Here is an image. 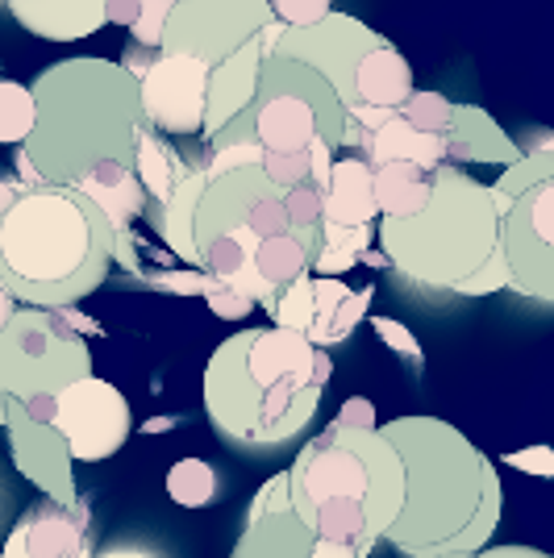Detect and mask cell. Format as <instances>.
<instances>
[{"mask_svg": "<svg viewBox=\"0 0 554 558\" xmlns=\"http://www.w3.org/2000/svg\"><path fill=\"white\" fill-rule=\"evenodd\" d=\"M546 180H554V142L551 138L542 142V146H533V150H521V159L513 167H505V175H501L496 184H487V192H492L496 213H505L517 196H526L530 187L546 184Z\"/></svg>", "mask_w": 554, "mask_h": 558, "instance_id": "30", "label": "cell"}, {"mask_svg": "<svg viewBox=\"0 0 554 558\" xmlns=\"http://www.w3.org/2000/svg\"><path fill=\"white\" fill-rule=\"evenodd\" d=\"M334 425H347V429H380V425H375V409H371V400H363V396L347 400V404L338 409Z\"/></svg>", "mask_w": 554, "mask_h": 558, "instance_id": "44", "label": "cell"}, {"mask_svg": "<svg viewBox=\"0 0 554 558\" xmlns=\"http://www.w3.org/2000/svg\"><path fill=\"white\" fill-rule=\"evenodd\" d=\"M279 201H284V213L292 221V233L313 238V233L322 230V192L313 184L288 187V192H279Z\"/></svg>", "mask_w": 554, "mask_h": 558, "instance_id": "35", "label": "cell"}, {"mask_svg": "<svg viewBox=\"0 0 554 558\" xmlns=\"http://www.w3.org/2000/svg\"><path fill=\"white\" fill-rule=\"evenodd\" d=\"M508 463L521 466V471H533V475H551V450L546 446H533V450H521V454H508Z\"/></svg>", "mask_w": 554, "mask_h": 558, "instance_id": "47", "label": "cell"}, {"mask_svg": "<svg viewBox=\"0 0 554 558\" xmlns=\"http://www.w3.org/2000/svg\"><path fill=\"white\" fill-rule=\"evenodd\" d=\"M467 558H551V555L538 550V546H484V550H475V555Z\"/></svg>", "mask_w": 554, "mask_h": 558, "instance_id": "49", "label": "cell"}, {"mask_svg": "<svg viewBox=\"0 0 554 558\" xmlns=\"http://www.w3.org/2000/svg\"><path fill=\"white\" fill-rule=\"evenodd\" d=\"M9 13L47 43H80L105 25V0H9Z\"/></svg>", "mask_w": 554, "mask_h": 558, "instance_id": "21", "label": "cell"}, {"mask_svg": "<svg viewBox=\"0 0 554 558\" xmlns=\"http://www.w3.org/2000/svg\"><path fill=\"white\" fill-rule=\"evenodd\" d=\"M22 192H25L22 180H13V184H9V180H0V213L9 209V205H13L17 196H22Z\"/></svg>", "mask_w": 554, "mask_h": 558, "instance_id": "51", "label": "cell"}, {"mask_svg": "<svg viewBox=\"0 0 554 558\" xmlns=\"http://www.w3.org/2000/svg\"><path fill=\"white\" fill-rule=\"evenodd\" d=\"M380 213L371 201V167L363 159H334L329 180L322 187V221L325 226H371Z\"/></svg>", "mask_w": 554, "mask_h": 558, "instance_id": "25", "label": "cell"}, {"mask_svg": "<svg viewBox=\"0 0 554 558\" xmlns=\"http://www.w3.org/2000/svg\"><path fill=\"white\" fill-rule=\"evenodd\" d=\"M167 13H171V0H138V17H134V25H130V38H134V47L159 50Z\"/></svg>", "mask_w": 554, "mask_h": 558, "instance_id": "40", "label": "cell"}, {"mask_svg": "<svg viewBox=\"0 0 554 558\" xmlns=\"http://www.w3.org/2000/svg\"><path fill=\"white\" fill-rule=\"evenodd\" d=\"M446 163H501L513 167L526 146L508 138L496 125V117L475 109V105H455L450 109V130H446Z\"/></svg>", "mask_w": 554, "mask_h": 558, "instance_id": "20", "label": "cell"}, {"mask_svg": "<svg viewBox=\"0 0 554 558\" xmlns=\"http://www.w3.org/2000/svg\"><path fill=\"white\" fill-rule=\"evenodd\" d=\"M68 187H75L80 196H88L100 217L113 230V258H121L125 271H138V255H134V221L146 209V192H142L134 167L125 163H100L88 167L80 180H71Z\"/></svg>", "mask_w": 554, "mask_h": 558, "instance_id": "17", "label": "cell"}, {"mask_svg": "<svg viewBox=\"0 0 554 558\" xmlns=\"http://www.w3.org/2000/svg\"><path fill=\"white\" fill-rule=\"evenodd\" d=\"M258 68H263V50L258 43H246L242 50H233L230 59H221L217 68H208L205 84V125L201 138H213L217 130H226L233 117L246 113L258 93Z\"/></svg>", "mask_w": 554, "mask_h": 558, "instance_id": "19", "label": "cell"}, {"mask_svg": "<svg viewBox=\"0 0 554 558\" xmlns=\"http://www.w3.org/2000/svg\"><path fill=\"white\" fill-rule=\"evenodd\" d=\"M501 258L513 292L554 301V180L530 187L501 213Z\"/></svg>", "mask_w": 554, "mask_h": 558, "instance_id": "11", "label": "cell"}, {"mask_svg": "<svg viewBox=\"0 0 554 558\" xmlns=\"http://www.w3.org/2000/svg\"><path fill=\"white\" fill-rule=\"evenodd\" d=\"M258 171H263V180L276 192L309 184V150H263Z\"/></svg>", "mask_w": 554, "mask_h": 558, "instance_id": "36", "label": "cell"}, {"mask_svg": "<svg viewBox=\"0 0 554 558\" xmlns=\"http://www.w3.org/2000/svg\"><path fill=\"white\" fill-rule=\"evenodd\" d=\"M380 246L405 279L462 296V288L501 255V213L487 184L442 163L425 209L400 221H380Z\"/></svg>", "mask_w": 554, "mask_h": 558, "instance_id": "6", "label": "cell"}, {"mask_svg": "<svg viewBox=\"0 0 554 558\" xmlns=\"http://www.w3.org/2000/svg\"><path fill=\"white\" fill-rule=\"evenodd\" d=\"M242 230H251L258 242H267V238H284V233H292V221H288V213H284V201H279V192L272 196H263L251 213H246V221H242Z\"/></svg>", "mask_w": 554, "mask_h": 558, "instance_id": "38", "label": "cell"}, {"mask_svg": "<svg viewBox=\"0 0 554 558\" xmlns=\"http://www.w3.org/2000/svg\"><path fill=\"white\" fill-rule=\"evenodd\" d=\"M93 375L88 338L59 317V308H22L0 329V417L9 404L55 400L68 384Z\"/></svg>", "mask_w": 554, "mask_h": 558, "instance_id": "7", "label": "cell"}, {"mask_svg": "<svg viewBox=\"0 0 554 558\" xmlns=\"http://www.w3.org/2000/svg\"><path fill=\"white\" fill-rule=\"evenodd\" d=\"M50 425L68 442L71 463H105L113 459L134 434L130 400L100 375H84L55 396V417Z\"/></svg>", "mask_w": 554, "mask_h": 558, "instance_id": "10", "label": "cell"}, {"mask_svg": "<svg viewBox=\"0 0 554 558\" xmlns=\"http://www.w3.org/2000/svg\"><path fill=\"white\" fill-rule=\"evenodd\" d=\"M388 38L375 34L368 22H359L354 13H325L317 25H301V29H279L272 54L276 59H292L304 63L322 75L334 88V96L342 100V109L354 105V68L368 50L384 47ZM267 54V59H272Z\"/></svg>", "mask_w": 554, "mask_h": 558, "instance_id": "12", "label": "cell"}, {"mask_svg": "<svg viewBox=\"0 0 554 558\" xmlns=\"http://www.w3.org/2000/svg\"><path fill=\"white\" fill-rule=\"evenodd\" d=\"M263 163V146L258 142H226V146H205V180L230 175L238 167Z\"/></svg>", "mask_w": 554, "mask_h": 558, "instance_id": "37", "label": "cell"}, {"mask_svg": "<svg viewBox=\"0 0 554 558\" xmlns=\"http://www.w3.org/2000/svg\"><path fill=\"white\" fill-rule=\"evenodd\" d=\"M267 313L276 317V329H292V333H309L313 322V276L292 279L288 288H279L276 301L267 304Z\"/></svg>", "mask_w": 554, "mask_h": 558, "instance_id": "33", "label": "cell"}, {"mask_svg": "<svg viewBox=\"0 0 554 558\" xmlns=\"http://www.w3.org/2000/svg\"><path fill=\"white\" fill-rule=\"evenodd\" d=\"M267 9H272V22H279L284 29H301L334 13V0H267Z\"/></svg>", "mask_w": 554, "mask_h": 558, "instance_id": "39", "label": "cell"}, {"mask_svg": "<svg viewBox=\"0 0 554 558\" xmlns=\"http://www.w3.org/2000/svg\"><path fill=\"white\" fill-rule=\"evenodd\" d=\"M380 434L405 471V500L384 542L405 558L484 550L505 509L501 475L484 450L438 417H396Z\"/></svg>", "mask_w": 554, "mask_h": 558, "instance_id": "1", "label": "cell"}, {"mask_svg": "<svg viewBox=\"0 0 554 558\" xmlns=\"http://www.w3.org/2000/svg\"><path fill=\"white\" fill-rule=\"evenodd\" d=\"M284 475L292 517L347 558H368L393 530L405 500L400 454L380 429L329 421Z\"/></svg>", "mask_w": 554, "mask_h": 558, "instance_id": "3", "label": "cell"}, {"mask_svg": "<svg viewBox=\"0 0 554 558\" xmlns=\"http://www.w3.org/2000/svg\"><path fill=\"white\" fill-rule=\"evenodd\" d=\"M4 4H9V0H4Z\"/></svg>", "mask_w": 554, "mask_h": 558, "instance_id": "56", "label": "cell"}, {"mask_svg": "<svg viewBox=\"0 0 554 558\" xmlns=\"http://www.w3.org/2000/svg\"><path fill=\"white\" fill-rule=\"evenodd\" d=\"M267 22H272L267 0H180L167 13L159 54H180L217 68L233 50L254 43V34Z\"/></svg>", "mask_w": 554, "mask_h": 558, "instance_id": "9", "label": "cell"}, {"mask_svg": "<svg viewBox=\"0 0 554 558\" xmlns=\"http://www.w3.org/2000/svg\"><path fill=\"white\" fill-rule=\"evenodd\" d=\"M0 512H4V492H0Z\"/></svg>", "mask_w": 554, "mask_h": 558, "instance_id": "53", "label": "cell"}, {"mask_svg": "<svg viewBox=\"0 0 554 558\" xmlns=\"http://www.w3.org/2000/svg\"><path fill=\"white\" fill-rule=\"evenodd\" d=\"M230 558H347L304 530L288 509V475H272L246 509V525Z\"/></svg>", "mask_w": 554, "mask_h": 558, "instance_id": "14", "label": "cell"}, {"mask_svg": "<svg viewBox=\"0 0 554 558\" xmlns=\"http://www.w3.org/2000/svg\"><path fill=\"white\" fill-rule=\"evenodd\" d=\"M317 251V233L301 238V233H284V238H267L254 246V276L263 279V288L276 301L279 288H288L292 279L309 276V263Z\"/></svg>", "mask_w": 554, "mask_h": 558, "instance_id": "28", "label": "cell"}, {"mask_svg": "<svg viewBox=\"0 0 554 558\" xmlns=\"http://www.w3.org/2000/svg\"><path fill=\"white\" fill-rule=\"evenodd\" d=\"M0 425L9 429V446H13V463L34 488H43V500L71 509L80 500L75 475H71V454L68 442L59 438V429L50 425V417H34L17 404L4 409Z\"/></svg>", "mask_w": 554, "mask_h": 558, "instance_id": "15", "label": "cell"}, {"mask_svg": "<svg viewBox=\"0 0 554 558\" xmlns=\"http://www.w3.org/2000/svg\"><path fill=\"white\" fill-rule=\"evenodd\" d=\"M188 163L176 155V146L162 138V134H155L150 125H142L138 130V142H134V175H138L142 192L155 201V205H162L171 192H176V184L184 180Z\"/></svg>", "mask_w": 554, "mask_h": 558, "instance_id": "29", "label": "cell"}, {"mask_svg": "<svg viewBox=\"0 0 554 558\" xmlns=\"http://www.w3.org/2000/svg\"><path fill=\"white\" fill-rule=\"evenodd\" d=\"M276 187L263 180L258 167H238L230 175H217V180H205V192L196 201V217H192V242H196V255L201 246H208L213 238L238 230L246 221V213L272 196ZM201 263V258H196Z\"/></svg>", "mask_w": 554, "mask_h": 558, "instance_id": "18", "label": "cell"}, {"mask_svg": "<svg viewBox=\"0 0 554 558\" xmlns=\"http://www.w3.org/2000/svg\"><path fill=\"white\" fill-rule=\"evenodd\" d=\"M155 59H159V50H150V47H134V43H130V50L121 54V71H125L130 80H142V75L150 71V63H155Z\"/></svg>", "mask_w": 554, "mask_h": 558, "instance_id": "46", "label": "cell"}, {"mask_svg": "<svg viewBox=\"0 0 554 558\" xmlns=\"http://www.w3.org/2000/svg\"><path fill=\"white\" fill-rule=\"evenodd\" d=\"M254 138L263 150H309V142L342 146L347 109L322 75L292 59H263L254 93Z\"/></svg>", "mask_w": 554, "mask_h": 558, "instance_id": "8", "label": "cell"}, {"mask_svg": "<svg viewBox=\"0 0 554 558\" xmlns=\"http://www.w3.org/2000/svg\"><path fill=\"white\" fill-rule=\"evenodd\" d=\"M329 167H334V146H325L322 138L309 142V184L322 192L329 180Z\"/></svg>", "mask_w": 554, "mask_h": 558, "instance_id": "45", "label": "cell"}, {"mask_svg": "<svg viewBox=\"0 0 554 558\" xmlns=\"http://www.w3.org/2000/svg\"><path fill=\"white\" fill-rule=\"evenodd\" d=\"M171 4H180V0H171Z\"/></svg>", "mask_w": 554, "mask_h": 558, "instance_id": "55", "label": "cell"}, {"mask_svg": "<svg viewBox=\"0 0 554 558\" xmlns=\"http://www.w3.org/2000/svg\"><path fill=\"white\" fill-rule=\"evenodd\" d=\"M217 488H221V480H217V471L205 459H180V463L167 471V496L176 505H184V509H205V505H213Z\"/></svg>", "mask_w": 554, "mask_h": 558, "instance_id": "31", "label": "cell"}, {"mask_svg": "<svg viewBox=\"0 0 554 558\" xmlns=\"http://www.w3.org/2000/svg\"><path fill=\"white\" fill-rule=\"evenodd\" d=\"M371 326H375V333L388 342V347L405 359V363H413V367H421L425 363V354H421V342H417L409 329L400 326V322H393V317H371Z\"/></svg>", "mask_w": 554, "mask_h": 558, "instance_id": "41", "label": "cell"}, {"mask_svg": "<svg viewBox=\"0 0 554 558\" xmlns=\"http://www.w3.org/2000/svg\"><path fill=\"white\" fill-rule=\"evenodd\" d=\"M93 558H162V555L146 550V546H113V550H105V555H93Z\"/></svg>", "mask_w": 554, "mask_h": 558, "instance_id": "50", "label": "cell"}, {"mask_svg": "<svg viewBox=\"0 0 554 558\" xmlns=\"http://www.w3.org/2000/svg\"><path fill=\"white\" fill-rule=\"evenodd\" d=\"M205 301H208V308H213L217 317H226V322H238V317H246V313L254 308V304L246 301V296H238L233 288H226V283H217V279H208Z\"/></svg>", "mask_w": 554, "mask_h": 558, "instance_id": "42", "label": "cell"}, {"mask_svg": "<svg viewBox=\"0 0 554 558\" xmlns=\"http://www.w3.org/2000/svg\"><path fill=\"white\" fill-rule=\"evenodd\" d=\"M329 375V354L301 333L242 329L208 354L205 413L226 442L263 459L309 429Z\"/></svg>", "mask_w": 554, "mask_h": 558, "instance_id": "2", "label": "cell"}, {"mask_svg": "<svg viewBox=\"0 0 554 558\" xmlns=\"http://www.w3.org/2000/svg\"><path fill=\"white\" fill-rule=\"evenodd\" d=\"M413 93V68L405 63V54L384 43V47L368 50L354 68V105H368V109H388L396 113Z\"/></svg>", "mask_w": 554, "mask_h": 558, "instance_id": "24", "label": "cell"}, {"mask_svg": "<svg viewBox=\"0 0 554 558\" xmlns=\"http://www.w3.org/2000/svg\"><path fill=\"white\" fill-rule=\"evenodd\" d=\"M430 187H434V171H421L409 163H384L371 167V201L380 217H413L425 209L430 201Z\"/></svg>", "mask_w": 554, "mask_h": 558, "instance_id": "27", "label": "cell"}, {"mask_svg": "<svg viewBox=\"0 0 554 558\" xmlns=\"http://www.w3.org/2000/svg\"><path fill=\"white\" fill-rule=\"evenodd\" d=\"M450 100L442 93H409V100L396 109V113L405 117L413 130H421V134H430V138H446V130H450Z\"/></svg>", "mask_w": 554, "mask_h": 558, "instance_id": "34", "label": "cell"}, {"mask_svg": "<svg viewBox=\"0 0 554 558\" xmlns=\"http://www.w3.org/2000/svg\"><path fill=\"white\" fill-rule=\"evenodd\" d=\"M34 130V96L17 80H0V146H22Z\"/></svg>", "mask_w": 554, "mask_h": 558, "instance_id": "32", "label": "cell"}, {"mask_svg": "<svg viewBox=\"0 0 554 558\" xmlns=\"http://www.w3.org/2000/svg\"><path fill=\"white\" fill-rule=\"evenodd\" d=\"M138 17V0H105V25H134Z\"/></svg>", "mask_w": 554, "mask_h": 558, "instance_id": "48", "label": "cell"}, {"mask_svg": "<svg viewBox=\"0 0 554 558\" xmlns=\"http://www.w3.org/2000/svg\"><path fill=\"white\" fill-rule=\"evenodd\" d=\"M354 159H363L368 167L409 163V167H421V171H438V167L446 163V142L421 134V130H413L400 113H393L368 142H363V150H359Z\"/></svg>", "mask_w": 554, "mask_h": 558, "instance_id": "23", "label": "cell"}, {"mask_svg": "<svg viewBox=\"0 0 554 558\" xmlns=\"http://www.w3.org/2000/svg\"><path fill=\"white\" fill-rule=\"evenodd\" d=\"M0 558H93V505L84 496L71 509L50 500L29 505L4 537Z\"/></svg>", "mask_w": 554, "mask_h": 558, "instance_id": "16", "label": "cell"}, {"mask_svg": "<svg viewBox=\"0 0 554 558\" xmlns=\"http://www.w3.org/2000/svg\"><path fill=\"white\" fill-rule=\"evenodd\" d=\"M442 558H467V555H442Z\"/></svg>", "mask_w": 554, "mask_h": 558, "instance_id": "54", "label": "cell"}, {"mask_svg": "<svg viewBox=\"0 0 554 558\" xmlns=\"http://www.w3.org/2000/svg\"><path fill=\"white\" fill-rule=\"evenodd\" d=\"M34 130L22 155L38 171V184L68 187L88 167H134L142 130L138 80L113 59H63L34 84Z\"/></svg>", "mask_w": 554, "mask_h": 558, "instance_id": "4", "label": "cell"}, {"mask_svg": "<svg viewBox=\"0 0 554 558\" xmlns=\"http://www.w3.org/2000/svg\"><path fill=\"white\" fill-rule=\"evenodd\" d=\"M201 192H205V159L188 163L184 180L176 184V192L162 201L159 213H150L159 238L176 251V258H184L192 271H201V267H196V242H192V217H196Z\"/></svg>", "mask_w": 554, "mask_h": 558, "instance_id": "26", "label": "cell"}, {"mask_svg": "<svg viewBox=\"0 0 554 558\" xmlns=\"http://www.w3.org/2000/svg\"><path fill=\"white\" fill-rule=\"evenodd\" d=\"M205 63L180 59V54H159L150 63V71L138 80L142 125H150L155 134L201 138V125H205Z\"/></svg>", "mask_w": 554, "mask_h": 558, "instance_id": "13", "label": "cell"}, {"mask_svg": "<svg viewBox=\"0 0 554 558\" xmlns=\"http://www.w3.org/2000/svg\"><path fill=\"white\" fill-rule=\"evenodd\" d=\"M113 263V230L75 187L38 184L0 213V288L22 308H75Z\"/></svg>", "mask_w": 554, "mask_h": 558, "instance_id": "5", "label": "cell"}, {"mask_svg": "<svg viewBox=\"0 0 554 558\" xmlns=\"http://www.w3.org/2000/svg\"><path fill=\"white\" fill-rule=\"evenodd\" d=\"M13 313H17V301H13V296L0 288V329L9 326V317H13Z\"/></svg>", "mask_w": 554, "mask_h": 558, "instance_id": "52", "label": "cell"}, {"mask_svg": "<svg viewBox=\"0 0 554 558\" xmlns=\"http://www.w3.org/2000/svg\"><path fill=\"white\" fill-rule=\"evenodd\" d=\"M150 283H155V288H167V292H184V296H205L208 276L188 267V271H155Z\"/></svg>", "mask_w": 554, "mask_h": 558, "instance_id": "43", "label": "cell"}, {"mask_svg": "<svg viewBox=\"0 0 554 558\" xmlns=\"http://www.w3.org/2000/svg\"><path fill=\"white\" fill-rule=\"evenodd\" d=\"M371 296H375V288H359L354 292L342 279L313 276V322H309L304 342H313L317 350L347 342L350 333L359 329V322L368 317Z\"/></svg>", "mask_w": 554, "mask_h": 558, "instance_id": "22", "label": "cell"}]
</instances>
